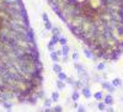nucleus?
Listing matches in <instances>:
<instances>
[{
  "label": "nucleus",
  "instance_id": "9",
  "mask_svg": "<svg viewBox=\"0 0 123 112\" xmlns=\"http://www.w3.org/2000/svg\"><path fill=\"white\" fill-rule=\"evenodd\" d=\"M55 85H57V89L59 90V91H63L64 89H65V86H67V83L65 81H63V80H57V83H55Z\"/></svg>",
  "mask_w": 123,
  "mask_h": 112
},
{
  "label": "nucleus",
  "instance_id": "1",
  "mask_svg": "<svg viewBox=\"0 0 123 112\" xmlns=\"http://www.w3.org/2000/svg\"><path fill=\"white\" fill-rule=\"evenodd\" d=\"M106 7L111 12H123V0L106 1Z\"/></svg>",
  "mask_w": 123,
  "mask_h": 112
},
{
  "label": "nucleus",
  "instance_id": "23",
  "mask_svg": "<svg viewBox=\"0 0 123 112\" xmlns=\"http://www.w3.org/2000/svg\"><path fill=\"white\" fill-rule=\"evenodd\" d=\"M52 33H53V35H58V36H60L62 31H60V28H59V27H57V26L54 27V26H53V28H52Z\"/></svg>",
  "mask_w": 123,
  "mask_h": 112
},
{
  "label": "nucleus",
  "instance_id": "4",
  "mask_svg": "<svg viewBox=\"0 0 123 112\" xmlns=\"http://www.w3.org/2000/svg\"><path fill=\"white\" fill-rule=\"evenodd\" d=\"M71 1V0H59V1H57L55 4H53V5H50L54 10H55V14H59L62 10H63L69 3Z\"/></svg>",
  "mask_w": 123,
  "mask_h": 112
},
{
  "label": "nucleus",
  "instance_id": "30",
  "mask_svg": "<svg viewBox=\"0 0 123 112\" xmlns=\"http://www.w3.org/2000/svg\"><path fill=\"white\" fill-rule=\"evenodd\" d=\"M78 111H79V112H84V111H85V106H81V105L78 106Z\"/></svg>",
  "mask_w": 123,
  "mask_h": 112
},
{
  "label": "nucleus",
  "instance_id": "8",
  "mask_svg": "<svg viewBox=\"0 0 123 112\" xmlns=\"http://www.w3.org/2000/svg\"><path fill=\"white\" fill-rule=\"evenodd\" d=\"M81 95H83L85 99H91V97H92V94H91V90H90V87L84 85L83 87H81Z\"/></svg>",
  "mask_w": 123,
  "mask_h": 112
},
{
  "label": "nucleus",
  "instance_id": "28",
  "mask_svg": "<svg viewBox=\"0 0 123 112\" xmlns=\"http://www.w3.org/2000/svg\"><path fill=\"white\" fill-rule=\"evenodd\" d=\"M63 63H69V56H62V60Z\"/></svg>",
  "mask_w": 123,
  "mask_h": 112
},
{
  "label": "nucleus",
  "instance_id": "5",
  "mask_svg": "<svg viewBox=\"0 0 123 112\" xmlns=\"http://www.w3.org/2000/svg\"><path fill=\"white\" fill-rule=\"evenodd\" d=\"M87 3H89V5L92 7L96 11V10H98L100 7H102L105 4H106V1L105 0H87Z\"/></svg>",
  "mask_w": 123,
  "mask_h": 112
},
{
  "label": "nucleus",
  "instance_id": "25",
  "mask_svg": "<svg viewBox=\"0 0 123 112\" xmlns=\"http://www.w3.org/2000/svg\"><path fill=\"white\" fill-rule=\"evenodd\" d=\"M79 58H80V56H79V53H78V52H74L73 54H71V59H73L74 62H78Z\"/></svg>",
  "mask_w": 123,
  "mask_h": 112
},
{
  "label": "nucleus",
  "instance_id": "34",
  "mask_svg": "<svg viewBox=\"0 0 123 112\" xmlns=\"http://www.w3.org/2000/svg\"><path fill=\"white\" fill-rule=\"evenodd\" d=\"M105 1H117V0H105Z\"/></svg>",
  "mask_w": 123,
  "mask_h": 112
},
{
  "label": "nucleus",
  "instance_id": "19",
  "mask_svg": "<svg viewBox=\"0 0 123 112\" xmlns=\"http://www.w3.org/2000/svg\"><path fill=\"white\" fill-rule=\"evenodd\" d=\"M67 78H68V75L63 72V70L58 73V79H59V80H63V81H65V80H67Z\"/></svg>",
  "mask_w": 123,
  "mask_h": 112
},
{
  "label": "nucleus",
  "instance_id": "21",
  "mask_svg": "<svg viewBox=\"0 0 123 112\" xmlns=\"http://www.w3.org/2000/svg\"><path fill=\"white\" fill-rule=\"evenodd\" d=\"M59 44L60 46L68 44V38L67 37H63V36H59Z\"/></svg>",
  "mask_w": 123,
  "mask_h": 112
},
{
  "label": "nucleus",
  "instance_id": "3",
  "mask_svg": "<svg viewBox=\"0 0 123 112\" xmlns=\"http://www.w3.org/2000/svg\"><path fill=\"white\" fill-rule=\"evenodd\" d=\"M83 20H84V16H83V15H80V14L75 15V16L73 17V20H71V22L68 25L69 28H70V30L79 28V27L81 26V24H83Z\"/></svg>",
  "mask_w": 123,
  "mask_h": 112
},
{
  "label": "nucleus",
  "instance_id": "17",
  "mask_svg": "<svg viewBox=\"0 0 123 112\" xmlns=\"http://www.w3.org/2000/svg\"><path fill=\"white\" fill-rule=\"evenodd\" d=\"M69 52H70V48L68 44L62 46V53H63V56H69Z\"/></svg>",
  "mask_w": 123,
  "mask_h": 112
},
{
  "label": "nucleus",
  "instance_id": "12",
  "mask_svg": "<svg viewBox=\"0 0 123 112\" xmlns=\"http://www.w3.org/2000/svg\"><path fill=\"white\" fill-rule=\"evenodd\" d=\"M111 84L113 85L115 87H121V86H122V79H119V78H115L113 80L111 81Z\"/></svg>",
  "mask_w": 123,
  "mask_h": 112
},
{
  "label": "nucleus",
  "instance_id": "26",
  "mask_svg": "<svg viewBox=\"0 0 123 112\" xmlns=\"http://www.w3.org/2000/svg\"><path fill=\"white\" fill-rule=\"evenodd\" d=\"M52 99H47L46 101H44V107H50V105H52Z\"/></svg>",
  "mask_w": 123,
  "mask_h": 112
},
{
  "label": "nucleus",
  "instance_id": "18",
  "mask_svg": "<svg viewBox=\"0 0 123 112\" xmlns=\"http://www.w3.org/2000/svg\"><path fill=\"white\" fill-rule=\"evenodd\" d=\"M105 69H106V64H105L104 62L98 63V64H97V67H96V70H97V72H104Z\"/></svg>",
  "mask_w": 123,
  "mask_h": 112
},
{
  "label": "nucleus",
  "instance_id": "15",
  "mask_svg": "<svg viewBox=\"0 0 123 112\" xmlns=\"http://www.w3.org/2000/svg\"><path fill=\"white\" fill-rule=\"evenodd\" d=\"M50 59L53 60L54 63H57V62H60V58H59V56H58V53L55 52H50Z\"/></svg>",
  "mask_w": 123,
  "mask_h": 112
},
{
  "label": "nucleus",
  "instance_id": "20",
  "mask_svg": "<svg viewBox=\"0 0 123 112\" xmlns=\"http://www.w3.org/2000/svg\"><path fill=\"white\" fill-rule=\"evenodd\" d=\"M97 107H98L100 111H106V104H105V101H98Z\"/></svg>",
  "mask_w": 123,
  "mask_h": 112
},
{
  "label": "nucleus",
  "instance_id": "10",
  "mask_svg": "<svg viewBox=\"0 0 123 112\" xmlns=\"http://www.w3.org/2000/svg\"><path fill=\"white\" fill-rule=\"evenodd\" d=\"M83 52H84V54L86 56V58H89V59H95L94 54H92V52L90 50L89 47H84V48H83Z\"/></svg>",
  "mask_w": 123,
  "mask_h": 112
},
{
  "label": "nucleus",
  "instance_id": "6",
  "mask_svg": "<svg viewBox=\"0 0 123 112\" xmlns=\"http://www.w3.org/2000/svg\"><path fill=\"white\" fill-rule=\"evenodd\" d=\"M30 81H31V84H32V86H36V85H42V83H43L42 74H41V73H36V74H33L32 79H31Z\"/></svg>",
  "mask_w": 123,
  "mask_h": 112
},
{
  "label": "nucleus",
  "instance_id": "31",
  "mask_svg": "<svg viewBox=\"0 0 123 112\" xmlns=\"http://www.w3.org/2000/svg\"><path fill=\"white\" fill-rule=\"evenodd\" d=\"M71 106H73V108H78V102H76V101H73V105H71Z\"/></svg>",
  "mask_w": 123,
  "mask_h": 112
},
{
  "label": "nucleus",
  "instance_id": "16",
  "mask_svg": "<svg viewBox=\"0 0 123 112\" xmlns=\"http://www.w3.org/2000/svg\"><path fill=\"white\" fill-rule=\"evenodd\" d=\"M80 99V93L79 90H74L73 94H71V101H78Z\"/></svg>",
  "mask_w": 123,
  "mask_h": 112
},
{
  "label": "nucleus",
  "instance_id": "29",
  "mask_svg": "<svg viewBox=\"0 0 123 112\" xmlns=\"http://www.w3.org/2000/svg\"><path fill=\"white\" fill-rule=\"evenodd\" d=\"M62 111H63L62 106H55V107H54V112H62Z\"/></svg>",
  "mask_w": 123,
  "mask_h": 112
},
{
  "label": "nucleus",
  "instance_id": "33",
  "mask_svg": "<svg viewBox=\"0 0 123 112\" xmlns=\"http://www.w3.org/2000/svg\"><path fill=\"white\" fill-rule=\"evenodd\" d=\"M106 111H108V112H112V111H113V108H112V107H108V108H106Z\"/></svg>",
  "mask_w": 123,
  "mask_h": 112
},
{
  "label": "nucleus",
  "instance_id": "32",
  "mask_svg": "<svg viewBox=\"0 0 123 112\" xmlns=\"http://www.w3.org/2000/svg\"><path fill=\"white\" fill-rule=\"evenodd\" d=\"M74 1L76 3V4H83V3H85L86 0H74Z\"/></svg>",
  "mask_w": 123,
  "mask_h": 112
},
{
  "label": "nucleus",
  "instance_id": "11",
  "mask_svg": "<svg viewBox=\"0 0 123 112\" xmlns=\"http://www.w3.org/2000/svg\"><path fill=\"white\" fill-rule=\"evenodd\" d=\"M104 101H105L106 105H110V106H111V105H113V101H115V100H113V96H112L111 94H108V95H106V96L104 97Z\"/></svg>",
  "mask_w": 123,
  "mask_h": 112
},
{
  "label": "nucleus",
  "instance_id": "24",
  "mask_svg": "<svg viewBox=\"0 0 123 112\" xmlns=\"http://www.w3.org/2000/svg\"><path fill=\"white\" fill-rule=\"evenodd\" d=\"M44 28H46V31H52L53 26H52V24H50V21L49 22H44Z\"/></svg>",
  "mask_w": 123,
  "mask_h": 112
},
{
  "label": "nucleus",
  "instance_id": "27",
  "mask_svg": "<svg viewBox=\"0 0 123 112\" xmlns=\"http://www.w3.org/2000/svg\"><path fill=\"white\" fill-rule=\"evenodd\" d=\"M42 19H43V22H49V17H48V14L47 12H43L42 14Z\"/></svg>",
  "mask_w": 123,
  "mask_h": 112
},
{
  "label": "nucleus",
  "instance_id": "13",
  "mask_svg": "<svg viewBox=\"0 0 123 112\" xmlns=\"http://www.w3.org/2000/svg\"><path fill=\"white\" fill-rule=\"evenodd\" d=\"M104 91H97L96 94H94V99L97 101H104Z\"/></svg>",
  "mask_w": 123,
  "mask_h": 112
},
{
  "label": "nucleus",
  "instance_id": "22",
  "mask_svg": "<svg viewBox=\"0 0 123 112\" xmlns=\"http://www.w3.org/2000/svg\"><path fill=\"white\" fill-rule=\"evenodd\" d=\"M50 99H52L53 102H57V101L59 100V93H58V91H54V93H52V97H50Z\"/></svg>",
  "mask_w": 123,
  "mask_h": 112
},
{
  "label": "nucleus",
  "instance_id": "2",
  "mask_svg": "<svg viewBox=\"0 0 123 112\" xmlns=\"http://www.w3.org/2000/svg\"><path fill=\"white\" fill-rule=\"evenodd\" d=\"M96 26L95 24L92 22V20L89 19V17H84L83 20V24L80 26V30H81V35L85 33V32H89V31H92V30H95Z\"/></svg>",
  "mask_w": 123,
  "mask_h": 112
},
{
  "label": "nucleus",
  "instance_id": "7",
  "mask_svg": "<svg viewBox=\"0 0 123 112\" xmlns=\"http://www.w3.org/2000/svg\"><path fill=\"white\" fill-rule=\"evenodd\" d=\"M101 85H102V89L107 90L110 94H112V93L115 91V89H116L113 85H112V84L110 83V81H106V80H105V81H102V84H101Z\"/></svg>",
  "mask_w": 123,
  "mask_h": 112
},
{
  "label": "nucleus",
  "instance_id": "14",
  "mask_svg": "<svg viewBox=\"0 0 123 112\" xmlns=\"http://www.w3.org/2000/svg\"><path fill=\"white\" fill-rule=\"evenodd\" d=\"M52 69H53V72H54V73H57V74H58L59 72H62V70H63V68H62V65L59 64V62L53 63V68H52Z\"/></svg>",
  "mask_w": 123,
  "mask_h": 112
}]
</instances>
